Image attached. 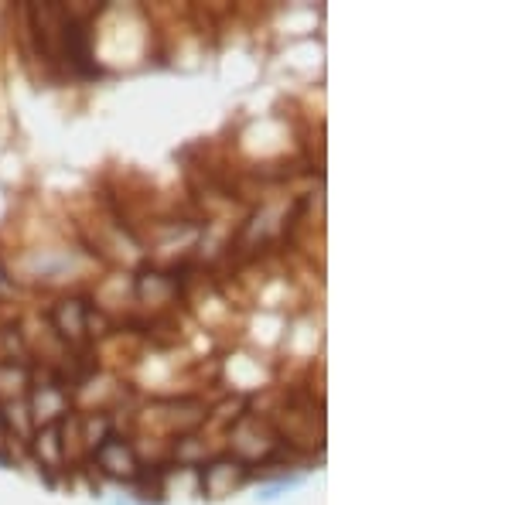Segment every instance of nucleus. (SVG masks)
Instances as JSON below:
<instances>
[{"label":"nucleus","instance_id":"obj_1","mask_svg":"<svg viewBox=\"0 0 512 505\" xmlns=\"http://www.w3.org/2000/svg\"><path fill=\"white\" fill-rule=\"evenodd\" d=\"M287 488H297V478H284V482H277L274 488H267V492L256 495V499H260V502H274L280 492H287Z\"/></svg>","mask_w":512,"mask_h":505}]
</instances>
